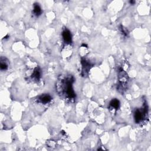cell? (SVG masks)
Returning a JSON list of instances; mask_svg holds the SVG:
<instances>
[{
	"label": "cell",
	"instance_id": "1",
	"mask_svg": "<svg viewBox=\"0 0 151 151\" xmlns=\"http://www.w3.org/2000/svg\"><path fill=\"white\" fill-rule=\"evenodd\" d=\"M73 82V79L72 77H68L62 81V92L66 97L69 99H73L76 97V95L72 87Z\"/></svg>",
	"mask_w": 151,
	"mask_h": 151
},
{
	"label": "cell",
	"instance_id": "2",
	"mask_svg": "<svg viewBox=\"0 0 151 151\" xmlns=\"http://www.w3.org/2000/svg\"><path fill=\"white\" fill-rule=\"evenodd\" d=\"M146 114H147V108L146 107L144 109H137L134 114L135 122L138 123L141 122L145 117Z\"/></svg>",
	"mask_w": 151,
	"mask_h": 151
},
{
	"label": "cell",
	"instance_id": "3",
	"mask_svg": "<svg viewBox=\"0 0 151 151\" xmlns=\"http://www.w3.org/2000/svg\"><path fill=\"white\" fill-rule=\"evenodd\" d=\"M119 81L120 85L125 86L128 81V76L126 72H125L122 68H120L119 71Z\"/></svg>",
	"mask_w": 151,
	"mask_h": 151
},
{
	"label": "cell",
	"instance_id": "4",
	"mask_svg": "<svg viewBox=\"0 0 151 151\" xmlns=\"http://www.w3.org/2000/svg\"><path fill=\"white\" fill-rule=\"evenodd\" d=\"M52 99V98L50 95H49L48 94H43V95H42L41 96H40L38 97L37 100L38 103L46 105V104H47L49 102H50Z\"/></svg>",
	"mask_w": 151,
	"mask_h": 151
},
{
	"label": "cell",
	"instance_id": "5",
	"mask_svg": "<svg viewBox=\"0 0 151 151\" xmlns=\"http://www.w3.org/2000/svg\"><path fill=\"white\" fill-rule=\"evenodd\" d=\"M63 38L64 41L67 44H71L72 42V36L71 33L67 29H65L63 30L62 33Z\"/></svg>",
	"mask_w": 151,
	"mask_h": 151
},
{
	"label": "cell",
	"instance_id": "6",
	"mask_svg": "<svg viewBox=\"0 0 151 151\" xmlns=\"http://www.w3.org/2000/svg\"><path fill=\"white\" fill-rule=\"evenodd\" d=\"M82 73L84 76L87 74L89 70H90V68L92 67V65L90 64V63H89L86 60H82Z\"/></svg>",
	"mask_w": 151,
	"mask_h": 151
},
{
	"label": "cell",
	"instance_id": "7",
	"mask_svg": "<svg viewBox=\"0 0 151 151\" xmlns=\"http://www.w3.org/2000/svg\"><path fill=\"white\" fill-rule=\"evenodd\" d=\"M119 106H120V102L119 100L116 99H112L109 103V107L113 110H117L119 108Z\"/></svg>",
	"mask_w": 151,
	"mask_h": 151
},
{
	"label": "cell",
	"instance_id": "8",
	"mask_svg": "<svg viewBox=\"0 0 151 151\" xmlns=\"http://www.w3.org/2000/svg\"><path fill=\"white\" fill-rule=\"evenodd\" d=\"M33 13L36 17H38L39 15L42 14V8H41V7H40V6L38 4L35 3L34 4V8H33Z\"/></svg>",
	"mask_w": 151,
	"mask_h": 151
},
{
	"label": "cell",
	"instance_id": "9",
	"mask_svg": "<svg viewBox=\"0 0 151 151\" xmlns=\"http://www.w3.org/2000/svg\"><path fill=\"white\" fill-rule=\"evenodd\" d=\"M40 75H41V73H40V70L39 68L36 67L32 74V78L35 79L36 80H38L40 78Z\"/></svg>",
	"mask_w": 151,
	"mask_h": 151
},
{
	"label": "cell",
	"instance_id": "10",
	"mask_svg": "<svg viewBox=\"0 0 151 151\" xmlns=\"http://www.w3.org/2000/svg\"><path fill=\"white\" fill-rule=\"evenodd\" d=\"M8 67V65L7 63V62H4V61H3V60L1 59V63H0V68L3 71V70H7Z\"/></svg>",
	"mask_w": 151,
	"mask_h": 151
},
{
	"label": "cell",
	"instance_id": "11",
	"mask_svg": "<svg viewBox=\"0 0 151 151\" xmlns=\"http://www.w3.org/2000/svg\"><path fill=\"white\" fill-rule=\"evenodd\" d=\"M119 30H120V32H121V33L125 36H128V30L122 25H120V27H119Z\"/></svg>",
	"mask_w": 151,
	"mask_h": 151
},
{
	"label": "cell",
	"instance_id": "12",
	"mask_svg": "<svg viewBox=\"0 0 151 151\" xmlns=\"http://www.w3.org/2000/svg\"><path fill=\"white\" fill-rule=\"evenodd\" d=\"M130 4H135V1H130Z\"/></svg>",
	"mask_w": 151,
	"mask_h": 151
}]
</instances>
